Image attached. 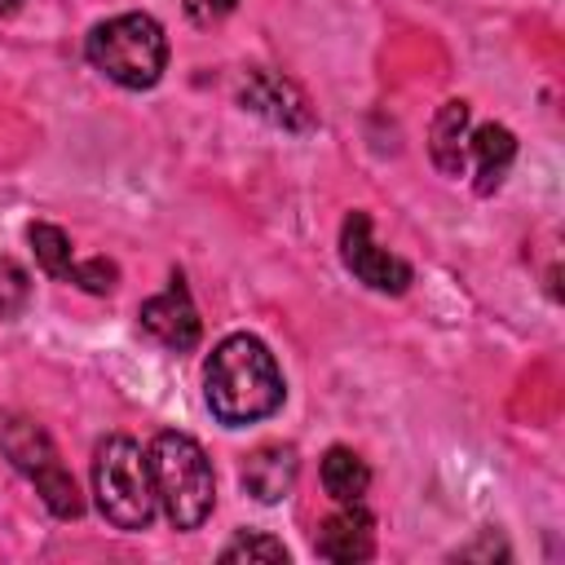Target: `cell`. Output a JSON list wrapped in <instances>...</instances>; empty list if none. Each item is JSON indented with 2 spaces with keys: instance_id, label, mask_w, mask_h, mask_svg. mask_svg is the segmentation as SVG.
<instances>
[{
  "instance_id": "7",
  "label": "cell",
  "mask_w": 565,
  "mask_h": 565,
  "mask_svg": "<svg viewBox=\"0 0 565 565\" xmlns=\"http://www.w3.org/2000/svg\"><path fill=\"white\" fill-rule=\"evenodd\" d=\"M26 238H31L35 260H40V269H44L49 278H57V282H75V287H84V291H93V296L115 291V282H119L115 260H106V256L75 260L71 238H66L57 225H49V221H31V225H26Z\"/></svg>"
},
{
  "instance_id": "17",
  "label": "cell",
  "mask_w": 565,
  "mask_h": 565,
  "mask_svg": "<svg viewBox=\"0 0 565 565\" xmlns=\"http://www.w3.org/2000/svg\"><path fill=\"white\" fill-rule=\"evenodd\" d=\"M234 9H238V0H185V18L199 22V26H212Z\"/></svg>"
},
{
  "instance_id": "3",
  "label": "cell",
  "mask_w": 565,
  "mask_h": 565,
  "mask_svg": "<svg viewBox=\"0 0 565 565\" xmlns=\"http://www.w3.org/2000/svg\"><path fill=\"white\" fill-rule=\"evenodd\" d=\"M84 53L119 88H154L168 66V35L150 13H119L88 31Z\"/></svg>"
},
{
  "instance_id": "18",
  "label": "cell",
  "mask_w": 565,
  "mask_h": 565,
  "mask_svg": "<svg viewBox=\"0 0 565 565\" xmlns=\"http://www.w3.org/2000/svg\"><path fill=\"white\" fill-rule=\"evenodd\" d=\"M22 9V0H0V18H9V13H18Z\"/></svg>"
},
{
  "instance_id": "8",
  "label": "cell",
  "mask_w": 565,
  "mask_h": 565,
  "mask_svg": "<svg viewBox=\"0 0 565 565\" xmlns=\"http://www.w3.org/2000/svg\"><path fill=\"white\" fill-rule=\"evenodd\" d=\"M137 322H141V331H146L150 340H159V344L172 349V353H190V349L199 344V335H203L199 309H194V300H190V291H185V282H181V274H172V282H168L159 296L141 300Z\"/></svg>"
},
{
  "instance_id": "15",
  "label": "cell",
  "mask_w": 565,
  "mask_h": 565,
  "mask_svg": "<svg viewBox=\"0 0 565 565\" xmlns=\"http://www.w3.org/2000/svg\"><path fill=\"white\" fill-rule=\"evenodd\" d=\"M221 561L225 565H234V561H265V565H287V547L278 543V539H269V534H238V539H230L225 547H221Z\"/></svg>"
},
{
  "instance_id": "6",
  "label": "cell",
  "mask_w": 565,
  "mask_h": 565,
  "mask_svg": "<svg viewBox=\"0 0 565 565\" xmlns=\"http://www.w3.org/2000/svg\"><path fill=\"white\" fill-rule=\"evenodd\" d=\"M340 260L358 282H366L371 291H384V296H402L415 282V269L371 238V216L366 212H349L344 216V225H340Z\"/></svg>"
},
{
  "instance_id": "11",
  "label": "cell",
  "mask_w": 565,
  "mask_h": 565,
  "mask_svg": "<svg viewBox=\"0 0 565 565\" xmlns=\"http://www.w3.org/2000/svg\"><path fill=\"white\" fill-rule=\"evenodd\" d=\"M296 472H300L296 446H256V450L243 459L238 481H243V490H247L256 503H278V499L291 494Z\"/></svg>"
},
{
  "instance_id": "10",
  "label": "cell",
  "mask_w": 565,
  "mask_h": 565,
  "mask_svg": "<svg viewBox=\"0 0 565 565\" xmlns=\"http://www.w3.org/2000/svg\"><path fill=\"white\" fill-rule=\"evenodd\" d=\"M313 543H318V556H327V561H340V565L366 561L375 552V521L362 503H340V512H331L318 525Z\"/></svg>"
},
{
  "instance_id": "1",
  "label": "cell",
  "mask_w": 565,
  "mask_h": 565,
  "mask_svg": "<svg viewBox=\"0 0 565 565\" xmlns=\"http://www.w3.org/2000/svg\"><path fill=\"white\" fill-rule=\"evenodd\" d=\"M282 393H287L282 371H278V362L260 335H247V331L225 335L203 366L207 411L225 428H243V424L274 415L282 406Z\"/></svg>"
},
{
  "instance_id": "2",
  "label": "cell",
  "mask_w": 565,
  "mask_h": 565,
  "mask_svg": "<svg viewBox=\"0 0 565 565\" xmlns=\"http://www.w3.org/2000/svg\"><path fill=\"white\" fill-rule=\"evenodd\" d=\"M150 477H154V503L163 508L172 530H199L212 516L216 503V477L203 455V446L190 433H154L150 450Z\"/></svg>"
},
{
  "instance_id": "14",
  "label": "cell",
  "mask_w": 565,
  "mask_h": 565,
  "mask_svg": "<svg viewBox=\"0 0 565 565\" xmlns=\"http://www.w3.org/2000/svg\"><path fill=\"white\" fill-rule=\"evenodd\" d=\"M366 486H371V468H366V459H362L358 450L331 446V450L322 455V490H327L335 503H362Z\"/></svg>"
},
{
  "instance_id": "12",
  "label": "cell",
  "mask_w": 565,
  "mask_h": 565,
  "mask_svg": "<svg viewBox=\"0 0 565 565\" xmlns=\"http://www.w3.org/2000/svg\"><path fill=\"white\" fill-rule=\"evenodd\" d=\"M428 154H433L437 172L463 177V168H468V102H463V97L441 102V110L433 115Z\"/></svg>"
},
{
  "instance_id": "5",
  "label": "cell",
  "mask_w": 565,
  "mask_h": 565,
  "mask_svg": "<svg viewBox=\"0 0 565 565\" xmlns=\"http://www.w3.org/2000/svg\"><path fill=\"white\" fill-rule=\"evenodd\" d=\"M0 455L35 486V494L44 499V508L62 521H75L84 512V499H79V486L75 477L66 472L53 437L26 419V415H13V411H0Z\"/></svg>"
},
{
  "instance_id": "16",
  "label": "cell",
  "mask_w": 565,
  "mask_h": 565,
  "mask_svg": "<svg viewBox=\"0 0 565 565\" xmlns=\"http://www.w3.org/2000/svg\"><path fill=\"white\" fill-rule=\"evenodd\" d=\"M31 300V274L0 252V318H18Z\"/></svg>"
},
{
  "instance_id": "4",
  "label": "cell",
  "mask_w": 565,
  "mask_h": 565,
  "mask_svg": "<svg viewBox=\"0 0 565 565\" xmlns=\"http://www.w3.org/2000/svg\"><path fill=\"white\" fill-rule=\"evenodd\" d=\"M93 494L115 530H146L154 516L150 459L132 437H106L93 455Z\"/></svg>"
},
{
  "instance_id": "9",
  "label": "cell",
  "mask_w": 565,
  "mask_h": 565,
  "mask_svg": "<svg viewBox=\"0 0 565 565\" xmlns=\"http://www.w3.org/2000/svg\"><path fill=\"white\" fill-rule=\"evenodd\" d=\"M238 102L252 115H260L265 124L282 128V132H309L318 124L309 97L291 79H282L278 71H247V79L238 88Z\"/></svg>"
},
{
  "instance_id": "13",
  "label": "cell",
  "mask_w": 565,
  "mask_h": 565,
  "mask_svg": "<svg viewBox=\"0 0 565 565\" xmlns=\"http://www.w3.org/2000/svg\"><path fill=\"white\" fill-rule=\"evenodd\" d=\"M468 150L477 159V194H494L516 159V137L503 128V124H481L472 137H468Z\"/></svg>"
}]
</instances>
